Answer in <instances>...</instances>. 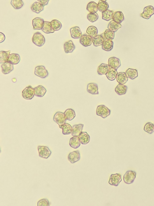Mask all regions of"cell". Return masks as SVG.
Returning <instances> with one entry per match:
<instances>
[{
  "label": "cell",
  "mask_w": 154,
  "mask_h": 206,
  "mask_svg": "<svg viewBox=\"0 0 154 206\" xmlns=\"http://www.w3.org/2000/svg\"><path fill=\"white\" fill-rule=\"evenodd\" d=\"M32 41L34 45L38 47H42L45 42V37L41 33L36 32L34 34L32 38Z\"/></svg>",
  "instance_id": "obj_2"
},
{
  "label": "cell",
  "mask_w": 154,
  "mask_h": 206,
  "mask_svg": "<svg viewBox=\"0 0 154 206\" xmlns=\"http://www.w3.org/2000/svg\"><path fill=\"white\" fill-rule=\"evenodd\" d=\"M44 9V8L43 5L40 3L39 2H34L31 6V10L33 12L38 14L39 13L43 11Z\"/></svg>",
  "instance_id": "obj_32"
},
{
  "label": "cell",
  "mask_w": 154,
  "mask_h": 206,
  "mask_svg": "<svg viewBox=\"0 0 154 206\" xmlns=\"http://www.w3.org/2000/svg\"><path fill=\"white\" fill-rule=\"evenodd\" d=\"M81 143L82 145H86L90 141V137L86 132H82L79 136Z\"/></svg>",
  "instance_id": "obj_25"
},
{
  "label": "cell",
  "mask_w": 154,
  "mask_h": 206,
  "mask_svg": "<svg viewBox=\"0 0 154 206\" xmlns=\"http://www.w3.org/2000/svg\"><path fill=\"white\" fill-rule=\"evenodd\" d=\"M121 181V175L120 174L118 173L112 174L110 176L108 183L112 186H118Z\"/></svg>",
  "instance_id": "obj_8"
},
{
  "label": "cell",
  "mask_w": 154,
  "mask_h": 206,
  "mask_svg": "<svg viewBox=\"0 0 154 206\" xmlns=\"http://www.w3.org/2000/svg\"><path fill=\"white\" fill-rule=\"evenodd\" d=\"M125 17L123 13L121 12H116L114 13L113 20L116 22L121 23L124 20Z\"/></svg>",
  "instance_id": "obj_34"
},
{
  "label": "cell",
  "mask_w": 154,
  "mask_h": 206,
  "mask_svg": "<svg viewBox=\"0 0 154 206\" xmlns=\"http://www.w3.org/2000/svg\"><path fill=\"white\" fill-rule=\"evenodd\" d=\"M38 149L39 156L42 158L48 159L52 154V151L48 146H38Z\"/></svg>",
  "instance_id": "obj_6"
},
{
  "label": "cell",
  "mask_w": 154,
  "mask_h": 206,
  "mask_svg": "<svg viewBox=\"0 0 154 206\" xmlns=\"http://www.w3.org/2000/svg\"><path fill=\"white\" fill-rule=\"evenodd\" d=\"M113 47L114 42L112 40H105V41L102 46V48L103 50L106 51L112 50Z\"/></svg>",
  "instance_id": "obj_22"
},
{
  "label": "cell",
  "mask_w": 154,
  "mask_h": 206,
  "mask_svg": "<svg viewBox=\"0 0 154 206\" xmlns=\"http://www.w3.org/2000/svg\"><path fill=\"white\" fill-rule=\"evenodd\" d=\"M60 128L62 130L63 135H69L72 132V127L70 124L66 123L62 126L60 127Z\"/></svg>",
  "instance_id": "obj_39"
},
{
  "label": "cell",
  "mask_w": 154,
  "mask_h": 206,
  "mask_svg": "<svg viewBox=\"0 0 154 206\" xmlns=\"http://www.w3.org/2000/svg\"><path fill=\"white\" fill-rule=\"evenodd\" d=\"M97 7H98V10L102 13L108 9L109 5L106 2L100 1L97 4Z\"/></svg>",
  "instance_id": "obj_41"
},
{
  "label": "cell",
  "mask_w": 154,
  "mask_h": 206,
  "mask_svg": "<svg viewBox=\"0 0 154 206\" xmlns=\"http://www.w3.org/2000/svg\"><path fill=\"white\" fill-rule=\"evenodd\" d=\"M64 113L66 119L68 121H72L75 117V112L72 109H67Z\"/></svg>",
  "instance_id": "obj_37"
},
{
  "label": "cell",
  "mask_w": 154,
  "mask_h": 206,
  "mask_svg": "<svg viewBox=\"0 0 154 206\" xmlns=\"http://www.w3.org/2000/svg\"><path fill=\"white\" fill-rule=\"evenodd\" d=\"M86 33L88 35L90 36L93 38L97 35L98 30L95 26H90L87 29Z\"/></svg>",
  "instance_id": "obj_38"
},
{
  "label": "cell",
  "mask_w": 154,
  "mask_h": 206,
  "mask_svg": "<svg viewBox=\"0 0 154 206\" xmlns=\"http://www.w3.org/2000/svg\"><path fill=\"white\" fill-rule=\"evenodd\" d=\"M38 206H49V203L47 199H43L40 200L38 203Z\"/></svg>",
  "instance_id": "obj_46"
},
{
  "label": "cell",
  "mask_w": 154,
  "mask_h": 206,
  "mask_svg": "<svg viewBox=\"0 0 154 206\" xmlns=\"http://www.w3.org/2000/svg\"><path fill=\"white\" fill-rule=\"evenodd\" d=\"M144 130L149 134H152L154 132V125L151 122H148L144 126Z\"/></svg>",
  "instance_id": "obj_44"
},
{
  "label": "cell",
  "mask_w": 154,
  "mask_h": 206,
  "mask_svg": "<svg viewBox=\"0 0 154 206\" xmlns=\"http://www.w3.org/2000/svg\"><path fill=\"white\" fill-rule=\"evenodd\" d=\"M79 42L84 47L90 46L93 43V38L90 36L84 34L82 35L79 40Z\"/></svg>",
  "instance_id": "obj_11"
},
{
  "label": "cell",
  "mask_w": 154,
  "mask_h": 206,
  "mask_svg": "<svg viewBox=\"0 0 154 206\" xmlns=\"http://www.w3.org/2000/svg\"><path fill=\"white\" fill-rule=\"evenodd\" d=\"M137 173L135 171L129 170L126 171L123 176V180L125 183L130 184L133 183L136 178Z\"/></svg>",
  "instance_id": "obj_4"
},
{
  "label": "cell",
  "mask_w": 154,
  "mask_h": 206,
  "mask_svg": "<svg viewBox=\"0 0 154 206\" xmlns=\"http://www.w3.org/2000/svg\"><path fill=\"white\" fill-rule=\"evenodd\" d=\"M35 95L38 97H43L46 93V89L42 85H38L35 88Z\"/></svg>",
  "instance_id": "obj_20"
},
{
  "label": "cell",
  "mask_w": 154,
  "mask_h": 206,
  "mask_svg": "<svg viewBox=\"0 0 154 206\" xmlns=\"http://www.w3.org/2000/svg\"><path fill=\"white\" fill-rule=\"evenodd\" d=\"M128 87L123 84H119L115 88V91L116 93L120 95L125 94L127 92Z\"/></svg>",
  "instance_id": "obj_29"
},
{
  "label": "cell",
  "mask_w": 154,
  "mask_h": 206,
  "mask_svg": "<svg viewBox=\"0 0 154 206\" xmlns=\"http://www.w3.org/2000/svg\"><path fill=\"white\" fill-rule=\"evenodd\" d=\"M87 92L93 95L99 94L98 86L96 83H90L87 85Z\"/></svg>",
  "instance_id": "obj_17"
},
{
  "label": "cell",
  "mask_w": 154,
  "mask_h": 206,
  "mask_svg": "<svg viewBox=\"0 0 154 206\" xmlns=\"http://www.w3.org/2000/svg\"><path fill=\"white\" fill-rule=\"evenodd\" d=\"M35 74L40 78L44 79L49 75V73L44 66H38L35 67Z\"/></svg>",
  "instance_id": "obj_7"
},
{
  "label": "cell",
  "mask_w": 154,
  "mask_h": 206,
  "mask_svg": "<svg viewBox=\"0 0 154 206\" xmlns=\"http://www.w3.org/2000/svg\"><path fill=\"white\" fill-rule=\"evenodd\" d=\"M38 1L44 7L48 5L49 0H38Z\"/></svg>",
  "instance_id": "obj_47"
},
{
  "label": "cell",
  "mask_w": 154,
  "mask_h": 206,
  "mask_svg": "<svg viewBox=\"0 0 154 206\" xmlns=\"http://www.w3.org/2000/svg\"><path fill=\"white\" fill-rule=\"evenodd\" d=\"M23 98L27 100L32 99L35 96V89L31 86H28L25 88L22 92Z\"/></svg>",
  "instance_id": "obj_3"
},
{
  "label": "cell",
  "mask_w": 154,
  "mask_h": 206,
  "mask_svg": "<svg viewBox=\"0 0 154 206\" xmlns=\"http://www.w3.org/2000/svg\"><path fill=\"white\" fill-rule=\"evenodd\" d=\"M102 35L105 40H113L115 38V32L108 29L106 30Z\"/></svg>",
  "instance_id": "obj_40"
},
{
  "label": "cell",
  "mask_w": 154,
  "mask_h": 206,
  "mask_svg": "<svg viewBox=\"0 0 154 206\" xmlns=\"http://www.w3.org/2000/svg\"><path fill=\"white\" fill-rule=\"evenodd\" d=\"M42 30L45 34H50L54 33L55 31L52 28L50 22H45L44 24L42 29Z\"/></svg>",
  "instance_id": "obj_35"
},
{
  "label": "cell",
  "mask_w": 154,
  "mask_h": 206,
  "mask_svg": "<svg viewBox=\"0 0 154 206\" xmlns=\"http://www.w3.org/2000/svg\"><path fill=\"white\" fill-rule=\"evenodd\" d=\"M10 53V50L1 51L0 52V63H4L7 62Z\"/></svg>",
  "instance_id": "obj_36"
},
{
  "label": "cell",
  "mask_w": 154,
  "mask_h": 206,
  "mask_svg": "<svg viewBox=\"0 0 154 206\" xmlns=\"http://www.w3.org/2000/svg\"><path fill=\"white\" fill-rule=\"evenodd\" d=\"M5 34L2 32H0V43H1L5 41Z\"/></svg>",
  "instance_id": "obj_48"
},
{
  "label": "cell",
  "mask_w": 154,
  "mask_h": 206,
  "mask_svg": "<svg viewBox=\"0 0 154 206\" xmlns=\"http://www.w3.org/2000/svg\"><path fill=\"white\" fill-rule=\"evenodd\" d=\"M114 11L108 9L102 13V19L103 20L106 21H109L111 19H113L114 14Z\"/></svg>",
  "instance_id": "obj_30"
},
{
  "label": "cell",
  "mask_w": 154,
  "mask_h": 206,
  "mask_svg": "<svg viewBox=\"0 0 154 206\" xmlns=\"http://www.w3.org/2000/svg\"><path fill=\"white\" fill-rule=\"evenodd\" d=\"M44 21L42 18L37 17L33 20V28L34 30H42L44 24Z\"/></svg>",
  "instance_id": "obj_10"
},
{
  "label": "cell",
  "mask_w": 154,
  "mask_h": 206,
  "mask_svg": "<svg viewBox=\"0 0 154 206\" xmlns=\"http://www.w3.org/2000/svg\"><path fill=\"white\" fill-rule=\"evenodd\" d=\"M100 1H104V2H106V1H107V0H100Z\"/></svg>",
  "instance_id": "obj_49"
},
{
  "label": "cell",
  "mask_w": 154,
  "mask_h": 206,
  "mask_svg": "<svg viewBox=\"0 0 154 206\" xmlns=\"http://www.w3.org/2000/svg\"><path fill=\"white\" fill-rule=\"evenodd\" d=\"M81 142L79 137H74L70 140V146L75 149L78 148L80 146Z\"/></svg>",
  "instance_id": "obj_24"
},
{
  "label": "cell",
  "mask_w": 154,
  "mask_h": 206,
  "mask_svg": "<svg viewBox=\"0 0 154 206\" xmlns=\"http://www.w3.org/2000/svg\"><path fill=\"white\" fill-rule=\"evenodd\" d=\"M118 72L117 69L110 67L108 73L106 74L107 78L110 81H113L116 79V76L117 75Z\"/></svg>",
  "instance_id": "obj_26"
},
{
  "label": "cell",
  "mask_w": 154,
  "mask_h": 206,
  "mask_svg": "<svg viewBox=\"0 0 154 206\" xmlns=\"http://www.w3.org/2000/svg\"><path fill=\"white\" fill-rule=\"evenodd\" d=\"M96 113L97 116L105 118L111 114V111L105 105H100L96 108Z\"/></svg>",
  "instance_id": "obj_1"
},
{
  "label": "cell",
  "mask_w": 154,
  "mask_h": 206,
  "mask_svg": "<svg viewBox=\"0 0 154 206\" xmlns=\"http://www.w3.org/2000/svg\"><path fill=\"white\" fill-rule=\"evenodd\" d=\"M99 16L97 13H89L88 15L87 19L91 22L93 23L98 19Z\"/></svg>",
  "instance_id": "obj_45"
},
{
  "label": "cell",
  "mask_w": 154,
  "mask_h": 206,
  "mask_svg": "<svg viewBox=\"0 0 154 206\" xmlns=\"http://www.w3.org/2000/svg\"><path fill=\"white\" fill-rule=\"evenodd\" d=\"M52 28L55 31H57L61 28L62 24L59 21L56 19H53L50 22Z\"/></svg>",
  "instance_id": "obj_43"
},
{
  "label": "cell",
  "mask_w": 154,
  "mask_h": 206,
  "mask_svg": "<svg viewBox=\"0 0 154 206\" xmlns=\"http://www.w3.org/2000/svg\"><path fill=\"white\" fill-rule=\"evenodd\" d=\"M128 79L125 72L118 73L116 77L117 82L119 83V84H123V85L127 82Z\"/></svg>",
  "instance_id": "obj_19"
},
{
  "label": "cell",
  "mask_w": 154,
  "mask_h": 206,
  "mask_svg": "<svg viewBox=\"0 0 154 206\" xmlns=\"http://www.w3.org/2000/svg\"><path fill=\"white\" fill-rule=\"evenodd\" d=\"M71 38L74 39H79L82 36V32L80 29L78 27H74L70 29Z\"/></svg>",
  "instance_id": "obj_15"
},
{
  "label": "cell",
  "mask_w": 154,
  "mask_h": 206,
  "mask_svg": "<svg viewBox=\"0 0 154 206\" xmlns=\"http://www.w3.org/2000/svg\"><path fill=\"white\" fill-rule=\"evenodd\" d=\"M11 5L16 9H21L24 5L23 0H11Z\"/></svg>",
  "instance_id": "obj_42"
},
{
  "label": "cell",
  "mask_w": 154,
  "mask_h": 206,
  "mask_svg": "<svg viewBox=\"0 0 154 206\" xmlns=\"http://www.w3.org/2000/svg\"><path fill=\"white\" fill-rule=\"evenodd\" d=\"M2 73L4 74H8L14 69L13 65L9 62L2 64L1 65Z\"/></svg>",
  "instance_id": "obj_14"
},
{
  "label": "cell",
  "mask_w": 154,
  "mask_h": 206,
  "mask_svg": "<svg viewBox=\"0 0 154 206\" xmlns=\"http://www.w3.org/2000/svg\"><path fill=\"white\" fill-rule=\"evenodd\" d=\"M20 55L16 53L11 54L8 58L7 61L13 64V65H17L20 61Z\"/></svg>",
  "instance_id": "obj_21"
},
{
  "label": "cell",
  "mask_w": 154,
  "mask_h": 206,
  "mask_svg": "<svg viewBox=\"0 0 154 206\" xmlns=\"http://www.w3.org/2000/svg\"><path fill=\"white\" fill-rule=\"evenodd\" d=\"M53 121L56 123L58 124L59 127L60 128L62 126L66 123L67 119L66 118L64 113L58 112L54 115V117H53Z\"/></svg>",
  "instance_id": "obj_5"
},
{
  "label": "cell",
  "mask_w": 154,
  "mask_h": 206,
  "mask_svg": "<svg viewBox=\"0 0 154 206\" xmlns=\"http://www.w3.org/2000/svg\"><path fill=\"white\" fill-rule=\"evenodd\" d=\"M125 73L128 78L132 80L135 79L138 76V71L135 69H128Z\"/></svg>",
  "instance_id": "obj_28"
},
{
  "label": "cell",
  "mask_w": 154,
  "mask_h": 206,
  "mask_svg": "<svg viewBox=\"0 0 154 206\" xmlns=\"http://www.w3.org/2000/svg\"><path fill=\"white\" fill-rule=\"evenodd\" d=\"M154 14V7L152 6H148L144 8L143 12L141 14L143 18L148 19Z\"/></svg>",
  "instance_id": "obj_9"
},
{
  "label": "cell",
  "mask_w": 154,
  "mask_h": 206,
  "mask_svg": "<svg viewBox=\"0 0 154 206\" xmlns=\"http://www.w3.org/2000/svg\"><path fill=\"white\" fill-rule=\"evenodd\" d=\"M80 154L78 151L72 152L69 154L68 160L71 163L74 164L79 161L80 159Z\"/></svg>",
  "instance_id": "obj_12"
},
{
  "label": "cell",
  "mask_w": 154,
  "mask_h": 206,
  "mask_svg": "<svg viewBox=\"0 0 154 206\" xmlns=\"http://www.w3.org/2000/svg\"><path fill=\"white\" fill-rule=\"evenodd\" d=\"M108 65L110 67L117 69L120 67L121 63L120 60L117 58L112 57L108 59Z\"/></svg>",
  "instance_id": "obj_13"
},
{
  "label": "cell",
  "mask_w": 154,
  "mask_h": 206,
  "mask_svg": "<svg viewBox=\"0 0 154 206\" xmlns=\"http://www.w3.org/2000/svg\"><path fill=\"white\" fill-rule=\"evenodd\" d=\"M105 39L102 35L96 36L93 38V43L94 46L96 47L102 46L105 41Z\"/></svg>",
  "instance_id": "obj_31"
},
{
  "label": "cell",
  "mask_w": 154,
  "mask_h": 206,
  "mask_svg": "<svg viewBox=\"0 0 154 206\" xmlns=\"http://www.w3.org/2000/svg\"><path fill=\"white\" fill-rule=\"evenodd\" d=\"M86 9L90 13H96L98 11L97 4L93 1L90 2L88 3Z\"/></svg>",
  "instance_id": "obj_27"
},
{
  "label": "cell",
  "mask_w": 154,
  "mask_h": 206,
  "mask_svg": "<svg viewBox=\"0 0 154 206\" xmlns=\"http://www.w3.org/2000/svg\"><path fill=\"white\" fill-rule=\"evenodd\" d=\"M122 25L120 23L116 22L114 20L112 21L108 25V28L113 31L116 32L120 28H121Z\"/></svg>",
  "instance_id": "obj_33"
},
{
  "label": "cell",
  "mask_w": 154,
  "mask_h": 206,
  "mask_svg": "<svg viewBox=\"0 0 154 206\" xmlns=\"http://www.w3.org/2000/svg\"><path fill=\"white\" fill-rule=\"evenodd\" d=\"M110 68L109 65L102 63L98 67L97 72L99 75H104L108 73Z\"/></svg>",
  "instance_id": "obj_23"
},
{
  "label": "cell",
  "mask_w": 154,
  "mask_h": 206,
  "mask_svg": "<svg viewBox=\"0 0 154 206\" xmlns=\"http://www.w3.org/2000/svg\"><path fill=\"white\" fill-rule=\"evenodd\" d=\"M65 52L66 53H71L75 49V47L71 41H69L65 43L64 45Z\"/></svg>",
  "instance_id": "obj_18"
},
{
  "label": "cell",
  "mask_w": 154,
  "mask_h": 206,
  "mask_svg": "<svg viewBox=\"0 0 154 206\" xmlns=\"http://www.w3.org/2000/svg\"><path fill=\"white\" fill-rule=\"evenodd\" d=\"M84 126L83 124H79L74 125L72 127V132L71 133L72 136L79 137L81 132H82Z\"/></svg>",
  "instance_id": "obj_16"
}]
</instances>
